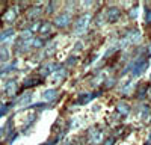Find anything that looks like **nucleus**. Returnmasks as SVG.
<instances>
[{"mask_svg":"<svg viewBox=\"0 0 151 145\" xmlns=\"http://www.w3.org/2000/svg\"><path fill=\"white\" fill-rule=\"evenodd\" d=\"M67 21H70V17H68V15H62V17H59V18L56 20L58 26H65V24H68Z\"/></svg>","mask_w":151,"mask_h":145,"instance_id":"f257e3e1","label":"nucleus"},{"mask_svg":"<svg viewBox=\"0 0 151 145\" xmlns=\"http://www.w3.org/2000/svg\"><path fill=\"white\" fill-rule=\"evenodd\" d=\"M5 8H6V3H0V15L5 12Z\"/></svg>","mask_w":151,"mask_h":145,"instance_id":"f03ea898","label":"nucleus"}]
</instances>
